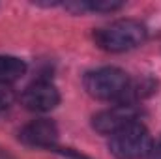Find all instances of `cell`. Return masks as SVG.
I'll return each instance as SVG.
<instances>
[{
  "mask_svg": "<svg viewBox=\"0 0 161 159\" xmlns=\"http://www.w3.org/2000/svg\"><path fill=\"white\" fill-rule=\"evenodd\" d=\"M146 40V28L133 19H120L111 23L109 26L97 28L94 32V41L99 49L109 52L131 51Z\"/></svg>",
  "mask_w": 161,
  "mask_h": 159,
  "instance_id": "cell-1",
  "label": "cell"
},
{
  "mask_svg": "<svg viewBox=\"0 0 161 159\" xmlns=\"http://www.w3.org/2000/svg\"><path fill=\"white\" fill-rule=\"evenodd\" d=\"M84 88L96 99L120 101L124 105H127L131 80L127 77V73L118 68H101V69L86 73Z\"/></svg>",
  "mask_w": 161,
  "mask_h": 159,
  "instance_id": "cell-2",
  "label": "cell"
},
{
  "mask_svg": "<svg viewBox=\"0 0 161 159\" xmlns=\"http://www.w3.org/2000/svg\"><path fill=\"white\" fill-rule=\"evenodd\" d=\"M109 148L118 159H142L152 152V137L141 122H135L111 135Z\"/></svg>",
  "mask_w": 161,
  "mask_h": 159,
  "instance_id": "cell-3",
  "label": "cell"
},
{
  "mask_svg": "<svg viewBox=\"0 0 161 159\" xmlns=\"http://www.w3.org/2000/svg\"><path fill=\"white\" fill-rule=\"evenodd\" d=\"M139 122V111L133 105H116L111 107L107 111H101L94 116V129L101 135H114L116 131H120L124 127H127L129 123Z\"/></svg>",
  "mask_w": 161,
  "mask_h": 159,
  "instance_id": "cell-4",
  "label": "cell"
},
{
  "mask_svg": "<svg viewBox=\"0 0 161 159\" xmlns=\"http://www.w3.org/2000/svg\"><path fill=\"white\" fill-rule=\"evenodd\" d=\"M60 101V94L56 90V86H53L47 80H36L30 86L25 88L23 96H21V103L34 112H47L51 109H54Z\"/></svg>",
  "mask_w": 161,
  "mask_h": 159,
  "instance_id": "cell-5",
  "label": "cell"
},
{
  "mask_svg": "<svg viewBox=\"0 0 161 159\" xmlns=\"http://www.w3.org/2000/svg\"><path fill=\"white\" fill-rule=\"evenodd\" d=\"M58 129L51 120H34L19 131V140L30 148H54Z\"/></svg>",
  "mask_w": 161,
  "mask_h": 159,
  "instance_id": "cell-6",
  "label": "cell"
},
{
  "mask_svg": "<svg viewBox=\"0 0 161 159\" xmlns=\"http://www.w3.org/2000/svg\"><path fill=\"white\" fill-rule=\"evenodd\" d=\"M26 71V64L15 56H0V84H11Z\"/></svg>",
  "mask_w": 161,
  "mask_h": 159,
  "instance_id": "cell-7",
  "label": "cell"
},
{
  "mask_svg": "<svg viewBox=\"0 0 161 159\" xmlns=\"http://www.w3.org/2000/svg\"><path fill=\"white\" fill-rule=\"evenodd\" d=\"M122 2L116 0H99V2H86V9H94V11H114L120 9Z\"/></svg>",
  "mask_w": 161,
  "mask_h": 159,
  "instance_id": "cell-8",
  "label": "cell"
},
{
  "mask_svg": "<svg viewBox=\"0 0 161 159\" xmlns=\"http://www.w3.org/2000/svg\"><path fill=\"white\" fill-rule=\"evenodd\" d=\"M15 101V92L6 86V84H0V111H6L8 107H11Z\"/></svg>",
  "mask_w": 161,
  "mask_h": 159,
  "instance_id": "cell-9",
  "label": "cell"
},
{
  "mask_svg": "<svg viewBox=\"0 0 161 159\" xmlns=\"http://www.w3.org/2000/svg\"><path fill=\"white\" fill-rule=\"evenodd\" d=\"M150 159H161V140L156 144V146H152V152H150Z\"/></svg>",
  "mask_w": 161,
  "mask_h": 159,
  "instance_id": "cell-10",
  "label": "cell"
},
{
  "mask_svg": "<svg viewBox=\"0 0 161 159\" xmlns=\"http://www.w3.org/2000/svg\"><path fill=\"white\" fill-rule=\"evenodd\" d=\"M0 159H17L13 154H9L8 150H4V148H0Z\"/></svg>",
  "mask_w": 161,
  "mask_h": 159,
  "instance_id": "cell-11",
  "label": "cell"
}]
</instances>
